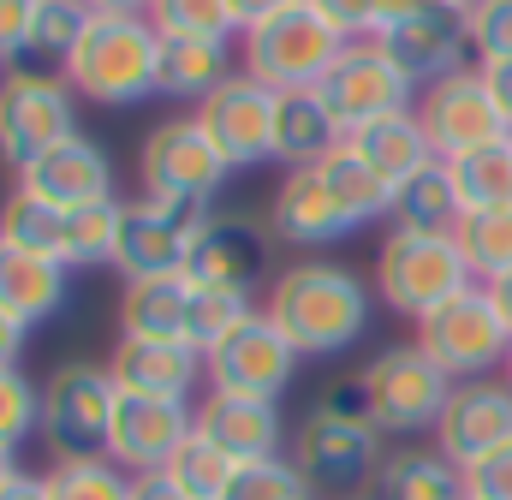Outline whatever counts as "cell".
I'll use <instances>...</instances> for the list:
<instances>
[{"label": "cell", "mask_w": 512, "mask_h": 500, "mask_svg": "<svg viewBox=\"0 0 512 500\" xmlns=\"http://www.w3.org/2000/svg\"><path fill=\"white\" fill-rule=\"evenodd\" d=\"M489 292H495V304H501V316H507V322H512V274H507V280H495Z\"/></svg>", "instance_id": "cell-55"}, {"label": "cell", "mask_w": 512, "mask_h": 500, "mask_svg": "<svg viewBox=\"0 0 512 500\" xmlns=\"http://www.w3.org/2000/svg\"><path fill=\"white\" fill-rule=\"evenodd\" d=\"M298 375V346L256 310L239 334H227L209 352V387L215 393H251V399H280Z\"/></svg>", "instance_id": "cell-16"}, {"label": "cell", "mask_w": 512, "mask_h": 500, "mask_svg": "<svg viewBox=\"0 0 512 500\" xmlns=\"http://www.w3.org/2000/svg\"><path fill=\"white\" fill-rule=\"evenodd\" d=\"M465 36H471V60H512V0H471L465 6Z\"/></svg>", "instance_id": "cell-43"}, {"label": "cell", "mask_w": 512, "mask_h": 500, "mask_svg": "<svg viewBox=\"0 0 512 500\" xmlns=\"http://www.w3.org/2000/svg\"><path fill=\"white\" fill-rule=\"evenodd\" d=\"M155 54H161V30L143 12H96L66 60V84L84 102L102 108H131L143 96H155Z\"/></svg>", "instance_id": "cell-3"}, {"label": "cell", "mask_w": 512, "mask_h": 500, "mask_svg": "<svg viewBox=\"0 0 512 500\" xmlns=\"http://www.w3.org/2000/svg\"><path fill=\"white\" fill-rule=\"evenodd\" d=\"M346 48H352V36L340 24H328L310 0H298L280 18L239 36V66L268 90H322V78L340 66Z\"/></svg>", "instance_id": "cell-4"}, {"label": "cell", "mask_w": 512, "mask_h": 500, "mask_svg": "<svg viewBox=\"0 0 512 500\" xmlns=\"http://www.w3.org/2000/svg\"><path fill=\"white\" fill-rule=\"evenodd\" d=\"M209 221H215V203H203V197H137V203H126V227H120V250H114L120 280L185 274V256Z\"/></svg>", "instance_id": "cell-11"}, {"label": "cell", "mask_w": 512, "mask_h": 500, "mask_svg": "<svg viewBox=\"0 0 512 500\" xmlns=\"http://www.w3.org/2000/svg\"><path fill=\"white\" fill-rule=\"evenodd\" d=\"M268 221L256 227L245 215H215L197 245L185 256V280L191 286H221V292H251L256 298V280L268 268Z\"/></svg>", "instance_id": "cell-19"}, {"label": "cell", "mask_w": 512, "mask_h": 500, "mask_svg": "<svg viewBox=\"0 0 512 500\" xmlns=\"http://www.w3.org/2000/svg\"><path fill=\"white\" fill-rule=\"evenodd\" d=\"M66 280H72V268L60 256H42V250H24V245H6L0 239V310L18 316L24 328L60 316Z\"/></svg>", "instance_id": "cell-25"}, {"label": "cell", "mask_w": 512, "mask_h": 500, "mask_svg": "<svg viewBox=\"0 0 512 500\" xmlns=\"http://www.w3.org/2000/svg\"><path fill=\"white\" fill-rule=\"evenodd\" d=\"M453 245H459V256H465V268H471L477 286L507 280L512 274V203H501V209H465Z\"/></svg>", "instance_id": "cell-34"}, {"label": "cell", "mask_w": 512, "mask_h": 500, "mask_svg": "<svg viewBox=\"0 0 512 500\" xmlns=\"http://www.w3.org/2000/svg\"><path fill=\"white\" fill-rule=\"evenodd\" d=\"M376 173H382L387 185L399 191L405 179H417L429 161H441L435 155V143H429V131H423V120H417V108H405V114H387V120H376V125H364V131H352L346 137Z\"/></svg>", "instance_id": "cell-29"}, {"label": "cell", "mask_w": 512, "mask_h": 500, "mask_svg": "<svg viewBox=\"0 0 512 500\" xmlns=\"http://www.w3.org/2000/svg\"><path fill=\"white\" fill-rule=\"evenodd\" d=\"M108 370L120 381V393H143V399H191L197 381L209 375V358L191 340H114Z\"/></svg>", "instance_id": "cell-22"}, {"label": "cell", "mask_w": 512, "mask_h": 500, "mask_svg": "<svg viewBox=\"0 0 512 500\" xmlns=\"http://www.w3.org/2000/svg\"><path fill=\"white\" fill-rule=\"evenodd\" d=\"M197 120L215 137V149L233 161V173L274 161V90L256 84L245 66H239L209 102H197Z\"/></svg>", "instance_id": "cell-17"}, {"label": "cell", "mask_w": 512, "mask_h": 500, "mask_svg": "<svg viewBox=\"0 0 512 500\" xmlns=\"http://www.w3.org/2000/svg\"><path fill=\"white\" fill-rule=\"evenodd\" d=\"M36 6L42 0H0V66H12L24 54V36L36 24Z\"/></svg>", "instance_id": "cell-46"}, {"label": "cell", "mask_w": 512, "mask_h": 500, "mask_svg": "<svg viewBox=\"0 0 512 500\" xmlns=\"http://www.w3.org/2000/svg\"><path fill=\"white\" fill-rule=\"evenodd\" d=\"M90 6H96V12H143V18H149L155 0H90Z\"/></svg>", "instance_id": "cell-53"}, {"label": "cell", "mask_w": 512, "mask_h": 500, "mask_svg": "<svg viewBox=\"0 0 512 500\" xmlns=\"http://www.w3.org/2000/svg\"><path fill=\"white\" fill-rule=\"evenodd\" d=\"M358 381H364V399H370V417H376L382 435H423V429L435 435V423H441V411L459 387L417 340L411 346H382L358 370Z\"/></svg>", "instance_id": "cell-7"}, {"label": "cell", "mask_w": 512, "mask_h": 500, "mask_svg": "<svg viewBox=\"0 0 512 500\" xmlns=\"http://www.w3.org/2000/svg\"><path fill=\"white\" fill-rule=\"evenodd\" d=\"M268 233L292 250H316V245H334V239L358 233V227H352V215L334 203V191L322 185L316 167H286V179H280L274 197H268Z\"/></svg>", "instance_id": "cell-20"}, {"label": "cell", "mask_w": 512, "mask_h": 500, "mask_svg": "<svg viewBox=\"0 0 512 500\" xmlns=\"http://www.w3.org/2000/svg\"><path fill=\"white\" fill-rule=\"evenodd\" d=\"M465 500H512V447L465 471Z\"/></svg>", "instance_id": "cell-44"}, {"label": "cell", "mask_w": 512, "mask_h": 500, "mask_svg": "<svg viewBox=\"0 0 512 500\" xmlns=\"http://www.w3.org/2000/svg\"><path fill=\"white\" fill-rule=\"evenodd\" d=\"M131 500H191L167 471H143V477H131Z\"/></svg>", "instance_id": "cell-48"}, {"label": "cell", "mask_w": 512, "mask_h": 500, "mask_svg": "<svg viewBox=\"0 0 512 500\" xmlns=\"http://www.w3.org/2000/svg\"><path fill=\"white\" fill-rule=\"evenodd\" d=\"M447 167H453V185H459L465 209H501V203H512V137L477 149V155H459Z\"/></svg>", "instance_id": "cell-37"}, {"label": "cell", "mask_w": 512, "mask_h": 500, "mask_svg": "<svg viewBox=\"0 0 512 500\" xmlns=\"http://www.w3.org/2000/svg\"><path fill=\"white\" fill-rule=\"evenodd\" d=\"M471 280L465 256L453 239H435V233H399L387 227L382 250H376V292H382L387 310L423 322L429 310H441L447 298H459Z\"/></svg>", "instance_id": "cell-8"}, {"label": "cell", "mask_w": 512, "mask_h": 500, "mask_svg": "<svg viewBox=\"0 0 512 500\" xmlns=\"http://www.w3.org/2000/svg\"><path fill=\"white\" fill-rule=\"evenodd\" d=\"M221 500H310V483L292 459H251L233 471Z\"/></svg>", "instance_id": "cell-41"}, {"label": "cell", "mask_w": 512, "mask_h": 500, "mask_svg": "<svg viewBox=\"0 0 512 500\" xmlns=\"http://www.w3.org/2000/svg\"><path fill=\"white\" fill-rule=\"evenodd\" d=\"M0 72H6V66H0Z\"/></svg>", "instance_id": "cell-59"}, {"label": "cell", "mask_w": 512, "mask_h": 500, "mask_svg": "<svg viewBox=\"0 0 512 500\" xmlns=\"http://www.w3.org/2000/svg\"><path fill=\"white\" fill-rule=\"evenodd\" d=\"M161 471H167V477H173V483H179L191 500H221L239 465H233V459H227V453L203 435V429H191V435H185V447H179Z\"/></svg>", "instance_id": "cell-36"}, {"label": "cell", "mask_w": 512, "mask_h": 500, "mask_svg": "<svg viewBox=\"0 0 512 500\" xmlns=\"http://www.w3.org/2000/svg\"><path fill=\"white\" fill-rule=\"evenodd\" d=\"M60 233H66V209L42 203L36 191H12L0 203V239L6 245H24V250H42V256H60Z\"/></svg>", "instance_id": "cell-38"}, {"label": "cell", "mask_w": 512, "mask_h": 500, "mask_svg": "<svg viewBox=\"0 0 512 500\" xmlns=\"http://www.w3.org/2000/svg\"><path fill=\"white\" fill-rule=\"evenodd\" d=\"M18 185L36 191V197L54 203V209H84V203L114 197V161H108L102 143H90V137L78 131V137L54 143L48 155H36V161L18 173Z\"/></svg>", "instance_id": "cell-21"}, {"label": "cell", "mask_w": 512, "mask_h": 500, "mask_svg": "<svg viewBox=\"0 0 512 500\" xmlns=\"http://www.w3.org/2000/svg\"><path fill=\"white\" fill-rule=\"evenodd\" d=\"M239 42L221 36H161L155 54V96H179V102H209L239 66Z\"/></svg>", "instance_id": "cell-24"}, {"label": "cell", "mask_w": 512, "mask_h": 500, "mask_svg": "<svg viewBox=\"0 0 512 500\" xmlns=\"http://www.w3.org/2000/svg\"><path fill=\"white\" fill-rule=\"evenodd\" d=\"M435 447L471 471L483 459H495L501 447H512V387L501 375H483V381H459L441 423H435Z\"/></svg>", "instance_id": "cell-15"}, {"label": "cell", "mask_w": 512, "mask_h": 500, "mask_svg": "<svg viewBox=\"0 0 512 500\" xmlns=\"http://www.w3.org/2000/svg\"><path fill=\"white\" fill-rule=\"evenodd\" d=\"M42 477L48 500H131V471L114 459H54Z\"/></svg>", "instance_id": "cell-39"}, {"label": "cell", "mask_w": 512, "mask_h": 500, "mask_svg": "<svg viewBox=\"0 0 512 500\" xmlns=\"http://www.w3.org/2000/svg\"><path fill=\"white\" fill-rule=\"evenodd\" d=\"M340 143H346V131L328 114L322 90H274V161L316 167Z\"/></svg>", "instance_id": "cell-26"}, {"label": "cell", "mask_w": 512, "mask_h": 500, "mask_svg": "<svg viewBox=\"0 0 512 500\" xmlns=\"http://www.w3.org/2000/svg\"><path fill=\"white\" fill-rule=\"evenodd\" d=\"M423 6H435V0H376V36H382V30H393L399 18L423 12Z\"/></svg>", "instance_id": "cell-51"}, {"label": "cell", "mask_w": 512, "mask_h": 500, "mask_svg": "<svg viewBox=\"0 0 512 500\" xmlns=\"http://www.w3.org/2000/svg\"><path fill=\"white\" fill-rule=\"evenodd\" d=\"M262 316L298 346V358H334L364 334L370 286L340 262H292L268 280Z\"/></svg>", "instance_id": "cell-1"}, {"label": "cell", "mask_w": 512, "mask_h": 500, "mask_svg": "<svg viewBox=\"0 0 512 500\" xmlns=\"http://www.w3.org/2000/svg\"><path fill=\"white\" fill-rule=\"evenodd\" d=\"M120 227H126V197H102L84 209H66V233H60V262L78 268H114L120 250Z\"/></svg>", "instance_id": "cell-33"}, {"label": "cell", "mask_w": 512, "mask_h": 500, "mask_svg": "<svg viewBox=\"0 0 512 500\" xmlns=\"http://www.w3.org/2000/svg\"><path fill=\"white\" fill-rule=\"evenodd\" d=\"M197 429V405L191 399H143V393H120V411H114V441H108V459L143 477V471H161L185 435Z\"/></svg>", "instance_id": "cell-18"}, {"label": "cell", "mask_w": 512, "mask_h": 500, "mask_svg": "<svg viewBox=\"0 0 512 500\" xmlns=\"http://www.w3.org/2000/svg\"><path fill=\"white\" fill-rule=\"evenodd\" d=\"M42 423V381L18 370H0V447H24Z\"/></svg>", "instance_id": "cell-42"}, {"label": "cell", "mask_w": 512, "mask_h": 500, "mask_svg": "<svg viewBox=\"0 0 512 500\" xmlns=\"http://www.w3.org/2000/svg\"><path fill=\"white\" fill-rule=\"evenodd\" d=\"M18 477V447H0V489Z\"/></svg>", "instance_id": "cell-54"}, {"label": "cell", "mask_w": 512, "mask_h": 500, "mask_svg": "<svg viewBox=\"0 0 512 500\" xmlns=\"http://www.w3.org/2000/svg\"><path fill=\"white\" fill-rule=\"evenodd\" d=\"M322 102H328V114L340 120V131L352 137V131L387 120V114L417 108V90L405 84V72L387 60L382 48H376V36H370V42H352V48L340 54V66L322 78Z\"/></svg>", "instance_id": "cell-13"}, {"label": "cell", "mask_w": 512, "mask_h": 500, "mask_svg": "<svg viewBox=\"0 0 512 500\" xmlns=\"http://www.w3.org/2000/svg\"><path fill=\"white\" fill-rule=\"evenodd\" d=\"M483 72V84H489V96L501 102V114L512 125V60H489V66H477Z\"/></svg>", "instance_id": "cell-49"}, {"label": "cell", "mask_w": 512, "mask_h": 500, "mask_svg": "<svg viewBox=\"0 0 512 500\" xmlns=\"http://www.w3.org/2000/svg\"><path fill=\"white\" fill-rule=\"evenodd\" d=\"M227 179H233V161L215 149V137L203 131L197 114H173V120L149 125V137L137 149L143 197H203V203H215V191Z\"/></svg>", "instance_id": "cell-9"}, {"label": "cell", "mask_w": 512, "mask_h": 500, "mask_svg": "<svg viewBox=\"0 0 512 500\" xmlns=\"http://www.w3.org/2000/svg\"><path fill=\"white\" fill-rule=\"evenodd\" d=\"M24 340H30V328H24L18 316L0 310V370H12V364L24 358Z\"/></svg>", "instance_id": "cell-50"}, {"label": "cell", "mask_w": 512, "mask_h": 500, "mask_svg": "<svg viewBox=\"0 0 512 500\" xmlns=\"http://www.w3.org/2000/svg\"><path fill=\"white\" fill-rule=\"evenodd\" d=\"M435 6H453V12H465V6H471V0H435Z\"/></svg>", "instance_id": "cell-56"}, {"label": "cell", "mask_w": 512, "mask_h": 500, "mask_svg": "<svg viewBox=\"0 0 512 500\" xmlns=\"http://www.w3.org/2000/svg\"><path fill=\"white\" fill-rule=\"evenodd\" d=\"M197 429L233 459V465H251V459H280V441H286V417H280V399H251V393H215L197 405Z\"/></svg>", "instance_id": "cell-23"}, {"label": "cell", "mask_w": 512, "mask_h": 500, "mask_svg": "<svg viewBox=\"0 0 512 500\" xmlns=\"http://www.w3.org/2000/svg\"><path fill=\"white\" fill-rule=\"evenodd\" d=\"M316 173H322V185L334 191V203L352 215V227H370V221H387V215H393V185H387L352 143L328 149V155L316 161Z\"/></svg>", "instance_id": "cell-31"}, {"label": "cell", "mask_w": 512, "mask_h": 500, "mask_svg": "<svg viewBox=\"0 0 512 500\" xmlns=\"http://www.w3.org/2000/svg\"><path fill=\"white\" fill-rule=\"evenodd\" d=\"M84 24H90V0H42L30 36H24V54L12 66L18 72H42V78H66V60H72Z\"/></svg>", "instance_id": "cell-32"}, {"label": "cell", "mask_w": 512, "mask_h": 500, "mask_svg": "<svg viewBox=\"0 0 512 500\" xmlns=\"http://www.w3.org/2000/svg\"><path fill=\"white\" fill-rule=\"evenodd\" d=\"M191 280L185 274H143L120 292V334L131 340H185L191 322Z\"/></svg>", "instance_id": "cell-28"}, {"label": "cell", "mask_w": 512, "mask_h": 500, "mask_svg": "<svg viewBox=\"0 0 512 500\" xmlns=\"http://www.w3.org/2000/svg\"><path fill=\"white\" fill-rule=\"evenodd\" d=\"M417 120H423V131H429V143H435L441 161L477 155V149L512 137L507 114H501V102L489 96V84H483L477 66H465V72H453V78L417 90Z\"/></svg>", "instance_id": "cell-12"}, {"label": "cell", "mask_w": 512, "mask_h": 500, "mask_svg": "<svg viewBox=\"0 0 512 500\" xmlns=\"http://www.w3.org/2000/svg\"><path fill=\"white\" fill-rule=\"evenodd\" d=\"M501 381H507V387H512V358H507V370H501Z\"/></svg>", "instance_id": "cell-57"}, {"label": "cell", "mask_w": 512, "mask_h": 500, "mask_svg": "<svg viewBox=\"0 0 512 500\" xmlns=\"http://www.w3.org/2000/svg\"><path fill=\"white\" fill-rule=\"evenodd\" d=\"M0 500H48V477H30V471H18V477L0 489Z\"/></svg>", "instance_id": "cell-52"}, {"label": "cell", "mask_w": 512, "mask_h": 500, "mask_svg": "<svg viewBox=\"0 0 512 500\" xmlns=\"http://www.w3.org/2000/svg\"><path fill=\"white\" fill-rule=\"evenodd\" d=\"M376 48L405 72L411 90H429V84L477 66L471 60V36H465V12H453V6H423L411 18H399L393 30L376 36Z\"/></svg>", "instance_id": "cell-14"}, {"label": "cell", "mask_w": 512, "mask_h": 500, "mask_svg": "<svg viewBox=\"0 0 512 500\" xmlns=\"http://www.w3.org/2000/svg\"><path fill=\"white\" fill-rule=\"evenodd\" d=\"M387 435L370 417V399H364V381L358 375H340L316 393L298 441H292V465L304 471L310 489H334V495H364L376 465L387 459L382 447Z\"/></svg>", "instance_id": "cell-2"}, {"label": "cell", "mask_w": 512, "mask_h": 500, "mask_svg": "<svg viewBox=\"0 0 512 500\" xmlns=\"http://www.w3.org/2000/svg\"><path fill=\"white\" fill-rule=\"evenodd\" d=\"M66 137H78V96H72V84L6 66L0 72V161L24 173L36 155H48Z\"/></svg>", "instance_id": "cell-10"}, {"label": "cell", "mask_w": 512, "mask_h": 500, "mask_svg": "<svg viewBox=\"0 0 512 500\" xmlns=\"http://www.w3.org/2000/svg\"><path fill=\"white\" fill-rule=\"evenodd\" d=\"M114 411H120V381L108 364H54L42 381V423L36 435L48 441L54 459H108L114 441Z\"/></svg>", "instance_id": "cell-5"}, {"label": "cell", "mask_w": 512, "mask_h": 500, "mask_svg": "<svg viewBox=\"0 0 512 500\" xmlns=\"http://www.w3.org/2000/svg\"><path fill=\"white\" fill-rule=\"evenodd\" d=\"M149 18H155L161 36H221V42H239V24H233L227 0H155Z\"/></svg>", "instance_id": "cell-40"}, {"label": "cell", "mask_w": 512, "mask_h": 500, "mask_svg": "<svg viewBox=\"0 0 512 500\" xmlns=\"http://www.w3.org/2000/svg\"><path fill=\"white\" fill-rule=\"evenodd\" d=\"M417 346L453 375V381H483L501 375L512 358V322L501 316L489 286H465L459 298H447L441 310H429L417 322Z\"/></svg>", "instance_id": "cell-6"}, {"label": "cell", "mask_w": 512, "mask_h": 500, "mask_svg": "<svg viewBox=\"0 0 512 500\" xmlns=\"http://www.w3.org/2000/svg\"><path fill=\"white\" fill-rule=\"evenodd\" d=\"M364 500H465V471L441 447H393Z\"/></svg>", "instance_id": "cell-27"}, {"label": "cell", "mask_w": 512, "mask_h": 500, "mask_svg": "<svg viewBox=\"0 0 512 500\" xmlns=\"http://www.w3.org/2000/svg\"><path fill=\"white\" fill-rule=\"evenodd\" d=\"M233 6V24H239V36L256 30V24H268V18H280L286 6H298V0H227Z\"/></svg>", "instance_id": "cell-47"}, {"label": "cell", "mask_w": 512, "mask_h": 500, "mask_svg": "<svg viewBox=\"0 0 512 500\" xmlns=\"http://www.w3.org/2000/svg\"><path fill=\"white\" fill-rule=\"evenodd\" d=\"M328 24H340L352 42H370L376 36V0H310Z\"/></svg>", "instance_id": "cell-45"}, {"label": "cell", "mask_w": 512, "mask_h": 500, "mask_svg": "<svg viewBox=\"0 0 512 500\" xmlns=\"http://www.w3.org/2000/svg\"><path fill=\"white\" fill-rule=\"evenodd\" d=\"M352 500H364V495H352Z\"/></svg>", "instance_id": "cell-58"}, {"label": "cell", "mask_w": 512, "mask_h": 500, "mask_svg": "<svg viewBox=\"0 0 512 500\" xmlns=\"http://www.w3.org/2000/svg\"><path fill=\"white\" fill-rule=\"evenodd\" d=\"M256 310H262V304H256L251 292H221V286H197V292H191V322H185V340H191V346H197V352L209 358V352H215V346H221L227 334H239V328L251 322Z\"/></svg>", "instance_id": "cell-35"}, {"label": "cell", "mask_w": 512, "mask_h": 500, "mask_svg": "<svg viewBox=\"0 0 512 500\" xmlns=\"http://www.w3.org/2000/svg\"><path fill=\"white\" fill-rule=\"evenodd\" d=\"M459 221H465V197H459L447 161H429L417 179H405V185L393 191V215H387V227H399V233H435V239H453Z\"/></svg>", "instance_id": "cell-30"}]
</instances>
